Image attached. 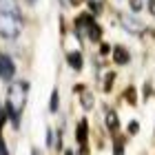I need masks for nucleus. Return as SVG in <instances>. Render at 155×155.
<instances>
[{
  "label": "nucleus",
  "instance_id": "obj_1",
  "mask_svg": "<svg viewBox=\"0 0 155 155\" xmlns=\"http://www.w3.org/2000/svg\"><path fill=\"white\" fill-rule=\"evenodd\" d=\"M27 82H13L9 87V93H7V107H9V113L13 117V122L18 124V115L22 113L25 102H27Z\"/></svg>",
  "mask_w": 155,
  "mask_h": 155
},
{
  "label": "nucleus",
  "instance_id": "obj_2",
  "mask_svg": "<svg viewBox=\"0 0 155 155\" xmlns=\"http://www.w3.org/2000/svg\"><path fill=\"white\" fill-rule=\"evenodd\" d=\"M20 31H22V20H20L16 13H7V11H0V36L2 38H18Z\"/></svg>",
  "mask_w": 155,
  "mask_h": 155
},
{
  "label": "nucleus",
  "instance_id": "obj_3",
  "mask_svg": "<svg viewBox=\"0 0 155 155\" xmlns=\"http://www.w3.org/2000/svg\"><path fill=\"white\" fill-rule=\"evenodd\" d=\"M13 73H16V64H13V60L9 55L0 53V78L2 80H11Z\"/></svg>",
  "mask_w": 155,
  "mask_h": 155
},
{
  "label": "nucleus",
  "instance_id": "obj_4",
  "mask_svg": "<svg viewBox=\"0 0 155 155\" xmlns=\"http://www.w3.org/2000/svg\"><path fill=\"white\" fill-rule=\"evenodd\" d=\"M122 25L126 27L129 31H133V33H142L144 31V27L137 22V20H133V18H129V16H122Z\"/></svg>",
  "mask_w": 155,
  "mask_h": 155
},
{
  "label": "nucleus",
  "instance_id": "obj_5",
  "mask_svg": "<svg viewBox=\"0 0 155 155\" xmlns=\"http://www.w3.org/2000/svg\"><path fill=\"white\" fill-rule=\"evenodd\" d=\"M113 58H115L117 64H126V62H129V51H124L122 47H115L113 49Z\"/></svg>",
  "mask_w": 155,
  "mask_h": 155
},
{
  "label": "nucleus",
  "instance_id": "obj_6",
  "mask_svg": "<svg viewBox=\"0 0 155 155\" xmlns=\"http://www.w3.org/2000/svg\"><path fill=\"white\" fill-rule=\"evenodd\" d=\"M69 62H71V67L73 69H82V55L80 53H69Z\"/></svg>",
  "mask_w": 155,
  "mask_h": 155
},
{
  "label": "nucleus",
  "instance_id": "obj_7",
  "mask_svg": "<svg viewBox=\"0 0 155 155\" xmlns=\"http://www.w3.org/2000/svg\"><path fill=\"white\" fill-rule=\"evenodd\" d=\"M107 126H109L111 131H115V129H117V117H115L113 111H111V113H107Z\"/></svg>",
  "mask_w": 155,
  "mask_h": 155
},
{
  "label": "nucleus",
  "instance_id": "obj_8",
  "mask_svg": "<svg viewBox=\"0 0 155 155\" xmlns=\"http://www.w3.org/2000/svg\"><path fill=\"white\" fill-rule=\"evenodd\" d=\"M82 107H84V109H91V107H93V95L87 93V91H82Z\"/></svg>",
  "mask_w": 155,
  "mask_h": 155
},
{
  "label": "nucleus",
  "instance_id": "obj_9",
  "mask_svg": "<svg viewBox=\"0 0 155 155\" xmlns=\"http://www.w3.org/2000/svg\"><path fill=\"white\" fill-rule=\"evenodd\" d=\"M84 137H87V122H82L80 126H78V140L84 142Z\"/></svg>",
  "mask_w": 155,
  "mask_h": 155
},
{
  "label": "nucleus",
  "instance_id": "obj_10",
  "mask_svg": "<svg viewBox=\"0 0 155 155\" xmlns=\"http://www.w3.org/2000/svg\"><path fill=\"white\" fill-rule=\"evenodd\" d=\"M49 109H51V111L58 109V91H53V93H51V104H49Z\"/></svg>",
  "mask_w": 155,
  "mask_h": 155
},
{
  "label": "nucleus",
  "instance_id": "obj_11",
  "mask_svg": "<svg viewBox=\"0 0 155 155\" xmlns=\"http://www.w3.org/2000/svg\"><path fill=\"white\" fill-rule=\"evenodd\" d=\"M89 36L93 40H97V38H100V29H97V27H89Z\"/></svg>",
  "mask_w": 155,
  "mask_h": 155
},
{
  "label": "nucleus",
  "instance_id": "obj_12",
  "mask_svg": "<svg viewBox=\"0 0 155 155\" xmlns=\"http://www.w3.org/2000/svg\"><path fill=\"white\" fill-rule=\"evenodd\" d=\"M129 2H131V9H133V11H140V9H142V0H129Z\"/></svg>",
  "mask_w": 155,
  "mask_h": 155
},
{
  "label": "nucleus",
  "instance_id": "obj_13",
  "mask_svg": "<svg viewBox=\"0 0 155 155\" xmlns=\"http://www.w3.org/2000/svg\"><path fill=\"white\" fill-rule=\"evenodd\" d=\"M47 144L53 146V131H47Z\"/></svg>",
  "mask_w": 155,
  "mask_h": 155
},
{
  "label": "nucleus",
  "instance_id": "obj_14",
  "mask_svg": "<svg viewBox=\"0 0 155 155\" xmlns=\"http://www.w3.org/2000/svg\"><path fill=\"white\" fill-rule=\"evenodd\" d=\"M0 155H9V153H7V146H5L2 140H0Z\"/></svg>",
  "mask_w": 155,
  "mask_h": 155
},
{
  "label": "nucleus",
  "instance_id": "obj_15",
  "mask_svg": "<svg viewBox=\"0 0 155 155\" xmlns=\"http://www.w3.org/2000/svg\"><path fill=\"white\" fill-rule=\"evenodd\" d=\"M115 155H122V142H115Z\"/></svg>",
  "mask_w": 155,
  "mask_h": 155
},
{
  "label": "nucleus",
  "instance_id": "obj_16",
  "mask_svg": "<svg viewBox=\"0 0 155 155\" xmlns=\"http://www.w3.org/2000/svg\"><path fill=\"white\" fill-rule=\"evenodd\" d=\"M149 11L155 16V0H149Z\"/></svg>",
  "mask_w": 155,
  "mask_h": 155
},
{
  "label": "nucleus",
  "instance_id": "obj_17",
  "mask_svg": "<svg viewBox=\"0 0 155 155\" xmlns=\"http://www.w3.org/2000/svg\"><path fill=\"white\" fill-rule=\"evenodd\" d=\"M67 155H73V151H69V153H67Z\"/></svg>",
  "mask_w": 155,
  "mask_h": 155
},
{
  "label": "nucleus",
  "instance_id": "obj_18",
  "mask_svg": "<svg viewBox=\"0 0 155 155\" xmlns=\"http://www.w3.org/2000/svg\"><path fill=\"white\" fill-rule=\"evenodd\" d=\"M31 155H38V151H33V153H31Z\"/></svg>",
  "mask_w": 155,
  "mask_h": 155
},
{
  "label": "nucleus",
  "instance_id": "obj_19",
  "mask_svg": "<svg viewBox=\"0 0 155 155\" xmlns=\"http://www.w3.org/2000/svg\"><path fill=\"white\" fill-rule=\"evenodd\" d=\"M0 113H2V107H0Z\"/></svg>",
  "mask_w": 155,
  "mask_h": 155
}]
</instances>
